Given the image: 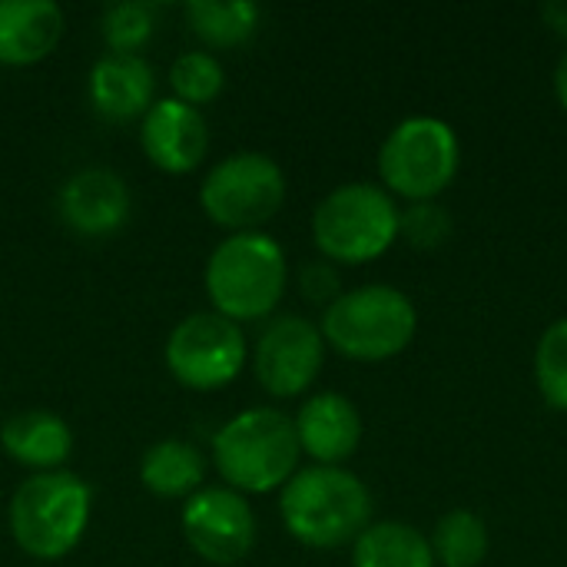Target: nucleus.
<instances>
[{
  "label": "nucleus",
  "instance_id": "obj_11",
  "mask_svg": "<svg viewBox=\"0 0 567 567\" xmlns=\"http://www.w3.org/2000/svg\"><path fill=\"white\" fill-rule=\"evenodd\" d=\"M186 545L209 565L229 567L256 548V512L246 495L226 485H206L179 512Z\"/></svg>",
  "mask_w": 567,
  "mask_h": 567
},
{
  "label": "nucleus",
  "instance_id": "obj_6",
  "mask_svg": "<svg viewBox=\"0 0 567 567\" xmlns=\"http://www.w3.org/2000/svg\"><path fill=\"white\" fill-rule=\"evenodd\" d=\"M399 216L395 196L379 183H346L316 206L312 243L332 266H362L395 246Z\"/></svg>",
  "mask_w": 567,
  "mask_h": 567
},
{
  "label": "nucleus",
  "instance_id": "obj_2",
  "mask_svg": "<svg viewBox=\"0 0 567 567\" xmlns=\"http://www.w3.org/2000/svg\"><path fill=\"white\" fill-rule=\"evenodd\" d=\"M302 449L292 415L259 405L233 415L213 435V468L226 488L239 495L282 492L299 472Z\"/></svg>",
  "mask_w": 567,
  "mask_h": 567
},
{
  "label": "nucleus",
  "instance_id": "obj_1",
  "mask_svg": "<svg viewBox=\"0 0 567 567\" xmlns=\"http://www.w3.org/2000/svg\"><path fill=\"white\" fill-rule=\"evenodd\" d=\"M279 515L299 545L332 551L355 545L372 525V492L349 468L309 465L279 492Z\"/></svg>",
  "mask_w": 567,
  "mask_h": 567
},
{
  "label": "nucleus",
  "instance_id": "obj_25",
  "mask_svg": "<svg viewBox=\"0 0 567 567\" xmlns=\"http://www.w3.org/2000/svg\"><path fill=\"white\" fill-rule=\"evenodd\" d=\"M452 213L442 203H409L399 216V239L415 249H439L452 239Z\"/></svg>",
  "mask_w": 567,
  "mask_h": 567
},
{
  "label": "nucleus",
  "instance_id": "obj_20",
  "mask_svg": "<svg viewBox=\"0 0 567 567\" xmlns=\"http://www.w3.org/2000/svg\"><path fill=\"white\" fill-rule=\"evenodd\" d=\"M189 30L206 43V50H233L243 47L256 30L262 10L249 0H196L186 3Z\"/></svg>",
  "mask_w": 567,
  "mask_h": 567
},
{
  "label": "nucleus",
  "instance_id": "obj_26",
  "mask_svg": "<svg viewBox=\"0 0 567 567\" xmlns=\"http://www.w3.org/2000/svg\"><path fill=\"white\" fill-rule=\"evenodd\" d=\"M299 292H302V299H309V302L329 309L346 289H342L339 269H336L332 262H326V259H316V262H306V266L299 269Z\"/></svg>",
  "mask_w": 567,
  "mask_h": 567
},
{
  "label": "nucleus",
  "instance_id": "obj_3",
  "mask_svg": "<svg viewBox=\"0 0 567 567\" xmlns=\"http://www.w3.org/2000/svg\"><path fill=\"white\" fill-rule=\"evenodd\" d=\"M203 286L213 312L236 326L269 319L289 289L286 249L269 233H233L209 252Z\"/></svg>",
  "mask_w": 567,
  "mask_h": 567
},
{
  "label": "nucleus",
  "instance_id": "obj_18",
  "mask_svg": "<svg viewBox=\"0 0 567 567\" xmlns=\"http://www.w3.org/2000/svg\"><path fill=\"white\" fill-rule=\"evenodd\" d=\"M140 482L153 498L186 502L206 488V455L183 439L153 442L140 458Z\"/></svg>",
  "mask_w": 567,
  "mask_h": 567
},
{
  "label": "nucleus",
  "instance_id": "obj_13",
  "mask_svg": "<svg viewBox=\"0 0 567 567\" xmlns=\"http://www.w3.org/2000/svg\"><path fill=\"white\" fill-rule=\"evenodd\" d=\"M60 219L86 239L113 236L126 226L133 213V196L126 179L116 169L106 166H86L76 169L56 196Z\"/></svg>",
  "mask_w": 567,
  "mask_h": 567
},
{
  "label": "nucleus",
  "instance_id": "obj_22",
  "mask_svg": "<svg viewBox=\"0 0 567 567\" xmlns=\"http://www.w3.org/2000/svg\"><path fill=\"white\" fill-rule=\"evenodd\" d=\"M226 86V70L216 53L209 50H186L173 60L169 66V90L173 100L189 103V106H206L213 103Z\"/></svg>",
  "mask_w": 567,
  "mask_h": 567
},
{
  "label": "nucleus",
  "instance_id": "obj_4",
  "mask_svg": "<svg viewBox=\"0 0 567 567\" xmlns=\"http://www.w3.org/2000/svg\"><path fill=\"white\" fill-rule=\"evenodd\" d=\"M93 492L76 472H43L17 485L7 505V525L17 548L33 561L66 558L86 535Z\"/></svg>",
  "mask_w": 567,
  "mask_h": 567
},
{
  "label": "nucleus",
  "instance_id": "obj_24",
  "mask_svg": "<svg viewBox=\"0 0 567 567\" xmlns=\"http://www.w3.org/2000/svg\"><path fill=\"white\" fill-rule=\"evenodd\" d=\"M535 385L542 392V399L558 409L567 412V319L551 322L538 346H535Z\"/></svg>",
  "mask_w": 567,
  "mask_h": 567
},
{
  "label": "nucleus",
  "instance_id": "obj_28",
  "mask_svg": "<svg viewBox=\"0 0 567 567\" xmlns=\"http://www.w3.org/2000/svg\"><path fill=\"white\" fill-rule=\"evenodd\" d=\"M555 96H558V103L567 110V50L561 53L558 66H555Z\"/></svg>",
  "mask_w": 567,
  "mask_h": 567
},
{
  "label": "nucleus",
  "instance_id": "obj_9",
  "mask_svg": "<svg viewBox=\"0 0 567 567\" xmlns=\"http://www.w3.org/2000/svg\"><path fill=\"white\" fill-rule=\"evenodd\" d=\"M169 375L189 392H219L239 379L249 362L243 326L206 309L179 319L163 349Z\"/></svg>",
  "mask_w": 567,
  "mask_h": 567
},
{
  "label": "nucleus",
  "instance_id": "obj_17",
  "mask_svg": "<svg viewBox=\"0 0 567 567\" xmlns=\"http://www.w3.org/2000/svg\"><path fill=\"white\" fill-rule=\"evenodd\" d=\"M73 429L66 419L47 409L17 412L0 425V449L10 462L27 468L30 475L60 472L73 455Z\"/></svg>",
  "mask_w": 567,
  "mask_h": 567
},
{
  "label": "nucleus",
  "instance_id": "obj_23",
  "mask_svg": "<svg viewBox=\"0 0 567 567\" xmlns=\"http://www.w3.org/2000/svg\"><path fill=\"white\" fill-rule=\"evenodd\" d=\"M156 30V7L143 0H123L103 10L100 17V33L110 47V53H126L140 56V50L150 43Z\"/></svg>",
  "mask_w": 567,
  "mask_h": 567
},
{
  "label": "nucleus",
  "instance_id": "obj_15",
  "mask_svg": "<svg viewBox=\"0 0 567 567\" xmlns=\"http://www.w3.org/2000/svg\"><path fill=\"white\" fill-rule=\"evenodd\" d=\"M86 93L93 110L110 123L143 120L156 103V73L143 56L106 53L90 66Z\"/></svg>",
  "mask_w": 567,
  "mask_h": 567
},
{
  "label": "nucleus",
  "instance_id": "obj_16",
  "mask_svg": "<svg viewBox=\"0 0 567 567\" xmlns=\"http://www.w3.org/2000/svg\"><path fill=\"white\" fill-rule=\"evenodd\" d=\"M66 17L53 0H0V63H43L63 40Z\"/></svg>",
  "mask_w": 567,
  "mask_h": 567
},
{
  "label": "nucleus",
  "instance_id": "obj_5",
  "mask_svg": "<svg viewBox=\"0 0 567 567\" xmlns=\"http://www.w3.org/2000/svg\"><path fill=\"white\" fill-rule=\"evenodd\" d=\"M319 332L332 352L352 362H385L412 346L419 312L402 289L369 282L346 289L329 309H322Z\"/></svg>",
  "mask_w": 567,
  "mask_h": 567
},
{
  "label": "nucleus",
  "instance_id": "obj_7",
  "mask_svg": "<svg viewBox=\"0 0 567 567\" xmlns=\"http://www.w3.org/2000/svg\"><path fill=\"white\" fill-rule=\"evenodd\" d=\"M458 163L462 146L445 120L409 116L385 136L379 150V179L389 196L432 203L452 186Z\"/></svg>",
  "mask_w": 567,
  "mask_h": 567
},
{
  "label": "nucleus",
  "instance_id": "obj_8",
  "mask_svg": "<svg viewBox=\"0 0 567 567\" xmlns=\"http://www.w3.org/2000/svg\"><path fill=\"white\" fill-rule=\"evenodd\" d=\"M286 203L282 166L259 150L223 156L199 186V206L209 223L233 233H262Z\"/></svg>",
  "mask_w": 567,
  "mask_h": 567
},
{
  "label": "nucleus",
  "instance_id": "obj_14",
  "mask_svg": "<svg viewBox=\"0 0 567 567\" xmlns=\"http://www.w3.org/2000/svg\"><path fill=\"white\" fill-rule=\"evenodd\" d=\"M292 425L302 455H309L312 465H332V468H346V462L359 452L365 432L355 402L342 392L309 395L299 405Z\"/></svg>",
  "mask_w": 567,
  "mask_h": 567
},
{
  "label": "nucleus",
  "instance_id": "obj_10",
  "mask_svg": "<svg viewBox=\"0 0 567 567\" xmlns=\"http://www.w3.org/2000/svg\"><path fill=\"white\" fill-rule=\"evenodd\" d=\"M326 349L329 346L319 322L306 316L272 319L252 346V372L259 389L272 399L306 395L326 365Z\"/></svg>",
  "mask_w": 567,
  "mask_h": 567
},
{
  "label": "nucleus",
  "instance_id": "obj_21",
  "mask_svg": "<svg viewBox=\"0 0 567 567\" xmlns=\"http://www.w3.org/2000/svg\"><path fill=\"white\" fill-rule=\"evenodd\" d=\"M435 565L442 567H482L488 558L492 538H488V525L468 512V508H455L449 515H442L429 535Z\"/></svg>",
  "mask_w": 567,
  "mask_h": 567
},
{
  "label": "nucleus",
  "instance_id": "obj_19",
  "mask_svg": "<svg viewBox=\"0 0 567 567\" xmlns=\"http://www.w3.org/2000/svg\"><path fill=\"white\" fill-rule=\"evenodd\" d=\"M352 567H439L429 535L405 522H372L352 545Z\"/></svg>",
  "mask_w": 567,
  "mask_h": 567
},
{
  "label": "nucleus",
  "instance_id": "obj_12",
  "mask_svg": "<svg viewBox=\"0 0 567 567\" xmlns=\"http://www.w3.org/2000/svg\"><path fill=\"white\" fill-rule=\"evenodd\" d=\"M209 143L213 133L203 110L173 96H159L140 120V146L159 173L186 176L199 169L209 156Z\"/></svg>",
  "mask_w": 567,
  "mask_h": 567
},
{
  "label": "nucleus",
  "instance_id": "obj_27",
  "mask_svg": "<svg viewBox=\"0 0 567 567\" xmlns=\"http://www.w3.org/2000/svg\"><path fill=\"white\" fill-rule=\"evenodd\" d=\"M542 20H545L558 37H565L567 40V0H551V3H545V7H542Z\"/></svg>",
  "mask_w": 567,
  "mask_h": 567
}]
</instances>
